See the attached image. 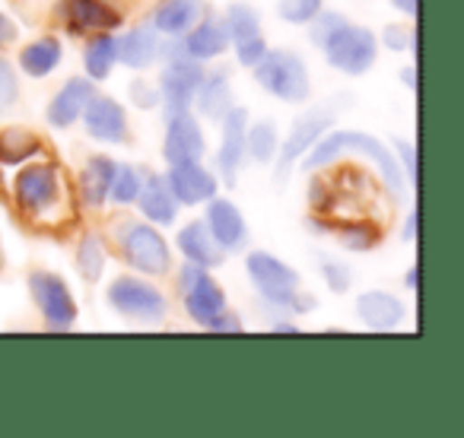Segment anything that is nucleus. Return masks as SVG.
Segmentation results:
<instances>
[{
	"label": "nucleus",
	"mask_w": 464,
	"mask_h": 438,
	"mask_svg": "<svg viewBox=\"0 0 464 438\" xmlns=\"http://www.w3.org/2000/svg\"><path fill=\"white\" fill-rule=\"evenodd\" d=\"M343 153H356L362 159L375 162L385 178V187L401 197L404 194V172H401V162L394 159V153L385 147L382 140H375L372 134H360V130H328L309 153L303 156V168L305 172H315V168L331 166L334 159H341Z\"/></svg>",
	"instance_id": "nucleus-1"
},
{
	"label": "nucleus",
	"mask_w": 464,
	"mask_h": 438,
	"mask_svg": "<svg viewBox=\"0 0 464 438\" xmlns=\"http://www.w3.org/2000/svg\"><path fill=\"white\" fill-rule=\"evenodd\" d=\"M255 80L265 92H271L274 99L290 105H303L312 92V80L309 71H305L303 58L293 52H280V48H267L265 58L252 67Z\"/></svg>",
	"instance_id": "nucleus-2"
},
{
	"label": "nucleus",
	"mask_w": 464,
	"mask_h": 438,
	"mask_svg": "<svg viewBox=\"0 0 464 438\" xmlns=\"http://www.w3.org/2000/svg\"><path fill=\"white\" fill-rule=\"evenodd\" d=\"M118 252H121L124 264L134 267L137 273H147V277H162L172 271V252H169L160 229L150 223H121L118 226Z\"/></svg>",
	"instance_id": "nucleus-3"
},
{
	"label": "nucleus",
	"mask_w": 464,
	"mask_h": 438,
	"mask_svg": "<svg viewBox=\"0 0 464 438\" xmlns=\"http://www.w3.org/2000/svg\"><path fill=\"white\" fill-rule=\"evenodd\" d=\"M246 271L265 302L293 311V302H296L303 286H299V273L286 261L274 258L271 252H252L246 261Z\"/></svg>",
	"instance_id": "nucleus-4"
},
{
	"label": "nucleus",
	"mask_w": 464,
	"mask_h": 438,
	"mask_svg": "<svg viewBox=\"0 0 464 438\" xmlns=\"http://www.w3.org/2000/svg\"><path fill=\"white\" fill-rule=\"evenodd\" d=\"M324 58L331 67H337L347 77H362L366 71H372L375 54H379V42L369 33L366 26H353V23H343L334 35L322 45Z\"/></svg>",
	"instance_id": "nucleus-5"
},
{
	"label": "nucleus",
	"mask_w": 464,
	"mask_h": 438,
	"mask_svg": "<svg viewBox=\"0 0 464 438\" xmlns=\"http://www.w3.org/2000/svg\"><path fill=\"white\" fill-rule=\"evenodd\" d=\"M109 305L124 318H134V321H162L169 311V302L153 283L137 277H118L109 286Z\"/></svg>",
	"instance_id": "nucleus-6"
},
{
	"label": "nucleus",
	"mask_w": 464,
	"mask_h": 438,
	"mask_svg": "<svg viewBox=\"0 0 464 438\" xmlns=\"http://www.w3.org/2000/svg\"><path fill=\"white\" fill-rule=\"evenodd\" d=\"M29 290L39 305L42 318H45L48 330H71L77 321V299H73L71 286L64 283V277L52 271H35L29 273Z\"/></svg>",
	"instance_id": "nucleus-7"
},
{
	"label": "nucleus",
	"mask_w": 464,
	"mask_h": 438,
	"mask_svg": "<svg viewBox=\"0 0 464 438\" xmlns=\"http://www.w3.org/2000/svg\"><path fill=\"white\" fill-rule=\"evenodd\" d=\"M200 80H204V67L200 61L188 58L185 52H172L166 58V67H162L160 77V96L166 102V115L172 111H188L194 102V92H198Z\"/></svg>",
	"instance_id": "nucleus-8"
},
{
	"label": "nucleus",
	"mask_w": 464,
	"mask_h": 438,
	"mask_svg": "<svg viewBox=\"0 0 464 438\" xmlns=\"http://www.w3.org/2000/svg\"><path fill=\"white\" fill-rule=\"evenodd\" d=\"M61 194V168L54 162H33L16 178V204L26 216L39 219L54 206Z\"/></svg>",
	"instance_id": "nucleus-9"
},
{
	"label": "nucleus",
	"mask_w": 464,
	"mask_h": 438,
	"mask_svg": "<svg viewBox=\"0 0 464 438\" xmlns=\"http://www.w3.org/2000/svg\"><path fill=\"white\" fill-rule=\"evenodd\" d=\"M334 118H337L334 109H312V111H305V115H299L296 121H293L290 134H286L284 147H280L277 181H284L286 175H290V168L296 166V162L303 159V156L309 153V149L315 147L324 134H328L331 124H334Z\"/></svg>",
	"instance_id": "nucleus-10"
},
{
	"label": "nucleus",
	"mask_w": 464,
	"mask_h": 438,
	"mask_svg": "<svg viewBox=\"0 0 464 438\" xmlns=\"http://www.w3.org/2000/svg\"><path fill=\"white\" fill-rule=\"evenodd\" d=\"M207 229H210L213 242H217L223 252H242L248 245V223L239 213V206L226 197L213 194L207 200Z\"/></svg>",
	"instance_id": "nucleus-11"
},
{
	"label": "nucleus",
	"mask_w": 464,
	"mask_h": 438,
	"mask_svg": "<svg viewBox=\"0 0 464 438\" xmlns=\"http://www.w3.org/2000/svg\"><path fill=\"white\" fill-rule=\"evenodd\" d=\"M169 191L175 194V200L185 206H198V204H207V200L217 194V175L207 172L200 166V159H191V162H172L169 166Z\"/></svg>",
	"instance_id": "nucleus-12"
},
{
	"label": "nucleus",
	"mask_w": 464,
	"mask_h": 438,
	"mask_svg": "<svg viewBox=\"0 0 464 438\" xmlns=\"http://www.w3.org/2000/svg\"><path fill=\"white\" fill-rule=\"evenodd\" d=\"M223 143H219L217 166L223 172L226 185H236L242 172V162H246V128H248V109L242 105H232L223 115Z\"/></svg>",
	"instance_id": "nucleus-13"
},
{
	"label": "nucleus",
	"mask_w": 464,
	"mask_h": 438,
	"mask_svg": "<svg viewBox=\"0 0 464 438\" xmlns=\"http://www.w3.org/2000/svg\"><path fill=\"white\" fill-rule=\"evenodd\" d=\"M166 143H162V156L166 162H191L204 156V130H200L198 118L191 111H172L166 115Z\"/></svg>",
	"instance_id": "nucleus-14"
},
{
	"label": "nucleus",
	"mask_w": 464,
	"mask_h": 438,
	"mask_svg": "<svg viewBox=\"0 0 464 438\" xmlns=\"http://www.w3.org/2000/svg\"><path fill=\"white\" fill-rule=\"evenodd\" d=\"M83 124H86V134L92 140H102V143H128V115L124 109L109 96H92L83 109Z\"/></svg>",
	"instance_id": "nucleus-15"
},
{
	"label": "nucleus",
	"mask_w": 464,
	"mask_h": 438,
	"mask_svg": "<svg viewBox=\"0 0 464 438\" xmlns=\"http://www.w3.org/2000/svg\"><path fill=\"white\" fill-rule=\"evenodd\" d=\"M67 29L73 35H90V33H111L121 26V14L111 10L102 0H64L61 7Z\"/></svg>",
	"instance_id": "nucleus-16"
},
{
	"label": "nucleus",
	"mask_w": 464,
	"mask_h": 438,
	"mask_svg": "<svg viewBox=\"0 0 464 438\" xmlns=\"http://www.w3.org/2000/svg\"><path fill=\"white\" fill-rule=\"evenodd\" d=\"M162 54H166V45H162V35L156 33L153 23H140L124 39H118V64L134 67V71L153 67Z\"/></svg>",
	"instance_id": "nucleus-17"
},
{
	"label": "nucleus",
	"mask_w": 464,
	"mask_h": 438,
	"mask_svg": "<svg viewBox=\"0 0 464 438\" xmlns=\"http://www.w3.org/2000/svg\"><path fill=\"white\" fill-rule=\"evenodd\" d=\"M181 296H185L188 318L200 328H207L219 311H226V292L219 290V283L207 271H198V277L181 290Z\"/></svg>",
	"instance_id": "nucleus-18"
},
{
	"label": "nucleus",
	"mask_w": 464,
	"mask_h": 438,
	"mask_svg": "<svg viewBox=\"0 0 464 438\" xmlns=\"http://www.w3.org/2000/svg\"><path fill=\"white\" fill-rule=\"evenodd\" d=\"M96 96V83L92 80H83V77H73L64 83V90L48 102V124L52 128H71L73 121H80L83 115L86 102Z\"/></svg>",
	"instance_id": "nucleus-19"
},
{
	"label": "nucleus",
	"mask_w": 464,
	"mask_h": 438,
	"mask_svg": "<svg viewBox=\"0 0 464 438\" xmlns=\"http://www.w3.org/2000/svg\"><path fill=\"white\" fill-rule=\"evenodd\" d=\"M137 204H140V213L153 226H172L175 216H179V200L169 191L166 175H143Z\"/></svg>",
	"instance_id": "nucleus-20"
},
{
	"label": "nucleus",
	"mask_w": 464,
	"mask_h": 438,
	"mask_svg": "<svg viewBox=\"0 0 464 438\" xmlns=\"http://www.w3.org/2000/svg\"><path fill=\"white\" fill-rule=\"evenodd\" d=\"M229 48V33H226L223 20H198L185 35H181V52L194 61H213Z\"/></svg>",
	"instance_id": "nucleus-21"
},
{
	"label": "nucleus",
	"mask_w": 464,
	"mask_h": 438,
	"mask_svg": "<svg viewBox=\"0 0 464 438\" xmlns=\"http://www.w3.org/2000/svg\"><path fill=\"white\" fill-rule=\"evenodd\" d=\"M175 242H179L185 261L204 267V271H213V267H219L226 261V252L217 245V242H213V235H210V229H207L204 219H194V223H188Z\"/></svg>",
	"instance_id": "nucleus-22"
},
{
	"label": "nucleus",
	"mask_w": 464,
	"mask_h": 438,
	"mask_svg": "<svg viewBox=\"0 0 464 438\" xmlns=\"http://www.w3.org/2000/svg\"><path fill=\"white\" fill-rule=\"evenodd\" d=\"M356 311H360L362 324L372 330H394L401 321H404L407 309L404 302H401L398 296H392V292L385 290H372V292H362L360 302H356Z\"/></svg>",
	"instance_id": "nucleus-23"
},
{
	"label": "nucleus",
	"mask_w": 464,
	"mask_h": 438,
	"mask_svg": "<svg viewBox=\"0 0 464 438\" xmlns=\"http://www.w3.org/2000/svg\"><path fill=\"white\" fill-rule=\"evenodd\" d=\"M194 102H198L200 118L207 121H223V115L232 109V86H229V71L219 67V71H204L198 92H194Z\"/></svg>",
	"instance_id": "nucleus-24"
},
{
	"label": "nucleus",
	"mask_w": 464,
	"mask_h": 438,
	"mask_svg": "<svg viewBox=\"0 0 464 438\" xmlns=\"http://www.w3.org/2000/svg\"><path fill=\"white\" fill-rule=\"evenodd\" d=\"M204 14V0H160L153 14V26L160 35L181 39Z\"/></svg>",
	"instance_id": "nucleus-25"
},
{
	"label": "nucleus",
	"mask_w": 464,
	"mask_h": 438,
	"mask_svg": "<svg viewBox=\"0 0 464 438\" xmlns=\"http://www.w3.org/2000/svg\"><path fill=\"white\" fill-rule=\"evenodd\" d=\"M115 159H109V156H92L90 162H86V168L80 172V194H83V204L92 206V210H99V206L109 200V187L111 181H115Z\"/></svg>",
	"instance_id": "nucleus-26"
},
{
	"label": "nucleus",
	"mask_w": 464,
	"mask_h": 438,
	"mask_svg": "<svg viewBox=\"0 0 464 438\" xmlns=\"http://www.w3.org/2000/svg\"><path fill=\"white\" fill-rule=\"evenodd\" d=\"M61 54H64L61 42L54 39V35H48V39H39V42H33V45L23 48L20 52V71L33 80H42L52 71H58Z\"/></svg>",
	"instance_id": "nucleus-27"
},
{
	"label": "nucleus",
	"mask_w": 464,
	"mask_h": 438,
	"mask_svg": "<svg viewBox=\"0 0 464 438\" xmlns=\"http://www.w3.org/2000/svg\"><path fill=\"white\" fill-rule=\"evenodd\" d=\"M118 64V39L111 33H99L90 39L83 52V67L90 80H109Z\"/></svg>",
	"instance_id": "nucleus-28"
},
{
	"label": "nucleus",
	"mask_w": 464,
	"mask_h": 438,
	"mask_svg": "<svg viewBox=\"0 0 464 438\" xmlns=\"http://www.w3.org/2000/svg\"><path fill=\"white\" fill-rule=\"evenodd\" d=\"M39 153V137L33 130L10 128L0 134V166H16V162H26Z\"/></svg>",
	"instance_id": "nucleus-29"
},
{
	"label": "nucleus",
	"mask_w": 464,
	"mask_h": 438,
	"mask_svg": "<svg viewBox=\"0 0 464 438\" xmlns=\"http://www.w3.org/2000/svg\"><path fill=\"white\" fill-rule=\"evenodd\" d=\"M280 147V137H277V124L274 121H255L252 128H246V156H252L255 162H274Z\"/></svg>",
	"instance_id": "nucleus-30"
},
{
	"label": "nucleus",
	"mask_w": 464,
	"mask_h": 438,
	"mask_svg": "<svg viewBox=\"0 0 464 438\" xmlns=\"http://www.w3.org/2000/svg\"><path fill=\"white\" fill-rule=\"evenodd\" d=\"M331 233H334V239L341 242L347 252H369V248L379 245V229L372 226V223H362V219H356V223H337V226H331Z\"/></svg>",
	"instance_id": "nucleus-31"
},
{
	"label": "nucleus",
	"mask_w": 464,
	"mask_h": 438,
	"mask_svg": "<svg viewBox=\"0 0 464 438\" xmlns=\"http://www.w3.org/2000/svg\"><path fill=\"white\" fill-rule=\"evenodd\" d=\"M226 33H229V42H248V39H258L261 35V20L258 14H255L252 7H246V4H236V7H229V14H226L223 20Z\"/></svg>",
	"instance_id": "nucleus-32"
},
{
	"label": "nucleus",
	"mask_w": 464,
	"mask_h": 438,
	"mask_svg": "<svg viewBox=\"0 0 464 438\" xmlns=\"http://www.w3.org/2000/svg\"><path fill=\"white\" fill-rule=\"evenodd\" d=\"M77 271H80V277H83L86 283H96V280L102 277V271H105V248L92 233H86L83 239H80Z\"/></svg>",
	"instance_id": "nucleus-33"
},
{
	"label": "nucleus",
	"mask_w": 464,
	"mask_h": 438,
	"mask_svg": "<svg viewBox=\"0 0 464 438\" xmlns=\"http://www.w3.org/2000/svg\"><path fill=\"white\" fill-rule=\"evenodd\" d=\"M140 185H143V172L134 166H118L115 172V181H111L109 187V197L115 200V204L128 206L137 200V194H140Z\"/></svg>",
	"instance_id": "nucleus-34"
},
{
	"label": "nucleus",
	"mask_w": 464,
	"mask_h": 438,
	"mask_svg": "<svg viewBox=\"0 0 464 438\" xmlns=\"http://www.w3.org/2000/svg\"><path fill=\"white\" fill-rule=\"evenodd\" d=\"M322 10H324V0H280L277 4L280 20L293 23V26H305V23L315 20Z\"/></svg>",
	"instance_id": "nucleus-35"
},
{
	"label": "nucleus",
	"mask_w": 464,
	"mask_h": 438,
	"mask_svg": "<svg viewBox=\"0 0 464 438\" xmlns=\"http://www.w3.org/2000/svg\"><path fill=\"white\" fill-rule=\"evenodd\" d=\"M318 267H322V277L328 283L331 292H347L350 283H353V273H350L347 264L341 261H331L328 254H318Z\"/></svg>",
	"instance_id": "nucleus-36"
},
{
	"label": "nucleus",
	"mask_w": 464,
	"mask_h": 438,
	"mask_svg": "<svg viewBox=\"0 0 464 438\" xmlns=\"http://www.w3.org/2000/svg\"><path fill=\"white\" fill-rule=\"evenodd\" d=\"M343 23H350L343 14H324V10H322V14H318L315 20L309 23V26H312V29H309V42H312V45L322 48L324 42H328L331 35H334L337 29L343 26Z\"/></svg>",
	"instance_id": "nucleus-37"
},
{
	"label": "nucleus",
	"mask_w": 464,
	"mask_h": 438,
	"mask_svg": "<svg viewBox=\"0 0 464 438\" xmlns=\"http://www.w3.org/2000/svg\"><path fill=\"white\" fill-rule=\"evenodd\" d=\"M16 99H20V80H16L14 64L0 58V109H10Z\"/></svg>",
	"instance_id": "nucleus-38"
},
{
	"label": "nucleus",
	"mask_w": 464,
	"mask_h": 438,
	"mask_svg": "<svg viewBox=\"0 0 464 438\" xmlns=\"http://www.w3.org/2000/svg\"><path fill=\"white\" fill-rule=\"evenodd\" d=\"M382 42H385L392 52H404V48H413V58H417V35L411 33V29L404 26H388L385 35H382Z\"/></svg>",
	"instance_id": "nucleus-39"
},
{
	"label": "nucleus",
	"mask_w": 464,
	"mask_h": 438,
	"mask_svg": "<svg viewBox=\"0 0 464 438\" xmlns=\"http://www.w3.org/2000/svg\"><path fill=\"white\" fill-rule=\"evenodd\" d=\"M265 52H267V45H265V39H248V42H239L236 45V58H239V64L242 67H255L261 58H265Z\"/></svg>",
	"instance_id": "nucleus-40"
},
{
	"label": "nucleus",
	"mask_w": 464,
	"mask_h": 438,
	"mask_svg": "<svg viewBox=\"0 0 464 438\" xmlns=\"http://www.w3.org/2000/svg\"><path fill=\"white\" fill-rule=\"evenodd\" d=\"M207 330H217V334H239L242 321H239V315H236V311H219V315L207 324Z\"/></svg>",
	"instance_id": "nucleus-41"
},
{
	"label": "nucleus",
	"mask_w": 464,
	"mask_h": 438,
	"mask_svg": "<svg viewBox=\"0 0 464 438\" xmlns=\"http://www.w3.org/2000/svg\"><path fill=\"white\" fill-rule=\"evenodd\" d=\"M130 99H134V105H137V109H153V105L160 102V92H156V90H150V86L140 80V83H134V86H130Z\"/></svg>",
	"instance_id": "nucleus-42"
},
{
	"label": "nucleus",
	"mask_w": 464,
	"mask_h": 438,
	"mask_svg": "<svg viewBox=\"0 0 464 438\" xmlns=\"http://www.w3.org/2000/svg\"><path fill=\"white\" fill-rule=\"evenodd\" d=\"M398 153H401V162H404L407 168V178L413 181V187L420 185V168H417V149L411 147V143H398Z\"/></svg>",
	"instance_id": "nucleus-43"
},
{
	"label": "nucleus",
	"mask_w": 464,
	"mask_h": 438,
	"mask_svg": "<svg viewBox=\"0 0 464 438\" xmlns=\"http://www.w3.org/2000/svg\"><path fill=\"white\" fill-rule=\"evenodd\" d=\"M14 39H16V23L7 14H0V48L10 45Z\"/></svg>",
	"instance_id": "nucleus-44"
},
{
	"label": "nucleus",
	"mask_w": 464,
	"mask_h": 438,
	"mask_svg": "<svg viewBox=\"0 0 464 438\" xmlns=\"http://www.w3.org/2000/svg\"><path fill=\"white\" fill-rule=\"evenodd\" d=\"M417 229H420V210H417V206H413V210L407 213L404 235H401V239H404V242H413V239H417Z\"/></svg>",
	"instance_id": "nucleus-45"
},
{
	"label": "nucleus",
	"mask_w": 464,
	"mask_h": 438,
	"mask_svg": "<svg viewBox=\"0 0 464 438\" xmlns=\"http://www.w3.org/2000/svg\"><path fill=\"white\" fill-rule=\"evenodd\" d=\"M392 4L401 10V14H407V16H417V10H420V7H417L420 0H392Z\"/></svg>",
	"instance_id": "nucleus-46"
},
{
	"label": "nucleus",
	"mask_w": 464,
	"mask_h": 438,
	"mask_svg": "<svg viewBox=\"0 0 464 438\" xmlns=\"http://www.w3.org/2000/svg\"><path fill=\"white\" fill-rule=\"evenodd\" d=\"M404 286H407V290H420V267H417V264H413L411 271H407Z\"/></svg>",
	"instance_id": "nucleus-47"
},
{
	"label": "nucleus",
	"mask_w": 464,
	"mask_h": 438,
	"mask_svg": "<svg viewBox=\"0 0 464 438\" xmlns=\"http://www.w3.org/2000/svg\"><path fill=\"white\" fill-rule=\"evenodd\" d=\"M401 80H404L407 90H417V67H407V71H401Z\"/></svg>",
	"instance_id": "nucleus-48"
},
{
	"label": "nucleus",
	"mask_w": 464,
	"mask_h": 438,
	"mask_svg": "<svg viewBox=\"0 0 464 438\" xmlns=\"http://www.w3.org/2000/svg\"><path fill=\"white\" fill-rule=\"evenodd\" d=\"M274 330H277V334H296V324L280 321V324H274Z\"/></svg>",
	"instance_id": "nucleus-49"
}]
</instances>
